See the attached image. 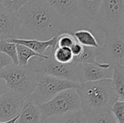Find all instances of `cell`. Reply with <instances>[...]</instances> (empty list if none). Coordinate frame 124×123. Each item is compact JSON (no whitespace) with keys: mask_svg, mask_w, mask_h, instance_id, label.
<instances>
[{"mask_svg":"<svg viewBox=\"0 0 124 123\" xmlns=\"http://www.w3.org/2000/svg\"><path fill=\"white\" fill-rule=\"evenodd\" d=\"M36 72L28 65L20 66L11 65L0 70V79L9 90L16 92L25 99L28 98L34 88Z\"/></svg>","mask_w":124,"mask_h":123,"instance_id":"4","label":"cell"},{"mask_svg":"<svg viewBox=\"0 0 124 123\" xmlns=\"http://www.w3.org/2000/svg\"><path fill=\"white\" fill-rule=\"evenodd\" d=\"M1 0H0V2H1Z\"/></svg>","mask_w":124,"mask_h":123,"instance_id":"31","label":"cell"},{"mask_svg":"<svg viewBox=\"0 0 124 123\" xmlns=\"http://www.w3.org/2000/svg\"><path fill=\"white\" fill-rule=\"evenodd\" d=\"M23 39L46 41L62 33H70L68 23L45 0H29L16 12Z\"/></svg>","mask_w":124,"mask_h":123,"instance_id":"1","label":"cell"},{"mask_svg":"<svg viewBox=\"0 0 124 123\" xmlns=\"http://www.w3.org/2000/svg\"><path fill=\"white\" fill-rule=\"evenodd\" d=\"M29 0H1L0 3L7 10L16 13Z\"/></svg>","mask_w":124,"mask_h":123,"instance_id":"25","label":"cell"},{"mask_svg":"<svg viewBox=\"0 0 124 123\" xmlns=\"http://www.w3.org/2000/svg\"><path fill=\"white\" fill-rule=\"evenodd\" d=\"M41 115L39 106L25 99L16 123H41Z\"/></svg>","mask_w":124,"mask_h":123,"instance_id":"15","label":"cell"},{"mask_svg":"<svg viewBox=\"0 0 124 123\" xmlns=\"http://www.w3.org/2000/svg\"><path fill=\"white\" fill-rule=\"evenodd\" d=\"M25 98L11 90L0 97V122H7L17 116L25 103Z\"/></svg>","mask_w":124,"mask_h":123,"instance_id":"10","label":"cell"},{"mask_svg":"<svg viewBox=\"0 0 124 123\" xmlns=\"http://www.w3.org/2000/svg\"><path fill=\"white\" fill-rule=\"evenodd\" d=\"M22 38L21 26L15 12L7 10L0 3V41Z\"/></svg>","mask_w":124,"mask_h":123,"instance_id":"11","label":"cell"},{"mask_svg":"<svg viewBox=\"0 0 124 123\" xmlns=\"http://www.w3.org/2000/svg\"><path fill=\"white\" fill-rule=\"evenodd\" d=\"M16 49H17L18 65L20 66L28 65L29 61L34 57H37L39 59H46L49 57V55L39 54L33 51L31 49L21 44H16Z\"/></svg>","mask_w":124,"mask_h":123,"instance_id":"19","label":"cell"},{"mask_svg":"<svg viewBox=\"0 0 124 123\" xmlns=\"http://www.w3.org/2000/svg\"><path fill=\"white\" fill-rule=\"evenodd\" d=\"M112 65L108 63H78L80 83L111 79L113 75Z\"/></svg>","mask_w":124,"mask_h":123,"instance_id":"9","label":"cell"},{"mask_svg":"<svg viewBox=\"0 0 124 123\" xmlns=\"http://www.w3.org/2000/svg\"><path fill=\"white\" fill-rule=\"evenodd\" d=\"M11 65H12V62L11 59L7 55L0 53V70Z\"/></svg>","mask_w":124,"mask_h":123,"instance_id":"27","label":"cell"},{"mask_svg":"<svg viewBox=\"0 0 124 123\" xmlns=\"http://www.w3.org/2000/svg\"><path fill=\"white\" fill-rule=\"evenodd\" d=\"M102 0H77L78 10V29H89L92 30L99 42L101 41L100 38L96 33L94 29V22L99 10Z\"/></svg>","mask_w":124,"mask_h":123,"instance_id":"12","label":"cell"},{"mask_svg":"<svg viewBox=\"0 0 124 123\" xmlns=\"http://www.w3.org/2000/svg\"><path fill=\"white\" fill-rule=\"evenodd\" d=\"M53 51L49 49L46 53L49 57L46 59L34 57L31 59L28 65L36 73L52 76L80 83L78 64H62L56 62L53 57ZM81 84V83H80Z\"/></svg>","mask_w":124,"mask_h":123,"instance_id":"6","label":"cell"},{"mask_svg":"<svg viewBox=\"0 0 124 123\" xmlns=\"http://www.w3.org/2000/svg\"><path fill=\"white\" fill-rule=\"evenodd\" d=\"M110 112L113 115L116 123H124V101L117 100L112 105Z\"/></svg>","mask_w":124,"mask_h":123,"instance_id":"24","label":"cell"},{"mask_svg":"<svg viewBox=\"0 0 124 123\" xmlns=\"http://www.w3.org/2000/svg\"><path fill=\"white\" fill-rule=\"evenodd\" d=\"M99 53L100 49L84 46L82 52L78 56L73 57L72 63H97V57Z\"/></svg>","mask_w":124,"mask_h":123,"instance_id":"20","label":"cell"},{"mask_svg":"<svg viewBox=\"0 0 124 123\" xmlns=\"http://www.w3.org/2000/svg\"><path fill=\"white\" fill-rule=\"evenodd\" d=\"M83 48L84 46H81V44H79L78 42H76L71 47H70V50L71 52L73 54V57H77L83 51Z\"/></svg>","mask_w":124,"mask_h":123,"instance_id":"28","label":"cell"},{"mask_svg":"<svg viewBox=\"0 0 124 123\" xmlns=\"http://www.w3.org/2000/svg\"><path fill=\"white\" fill-rule=\"evenodd\" d=\"M72 36L76 42L85 47L100 49L101 44L94 33L89 29H78L73 31Z\"/></svg>","mask_w":124,"mask_h":123,"instance_id":"16","label":"cell"},{"mask_svg":"<svg viewBox=\"0 0 124 123\" xmlns=\"http://www.w3.org/2000/svg\"><path fill=\"white\" fill-rule=\"evenodd\" d=\"M54 60L62 64H70L73 62V56L70 48L56 47L53 52Z\"/></svg>","mask_w":124,"mask_h":123,"instance_id":"22","label":"cell"},{"mask_svg":"<svg viewBox=\"0 0 124 123\" xmlns=\"http://www.w3.org/2000/svg\"><path fill=\"white\" fill-rule=\"evenodd\" d=\"M18 117H19V115L17 116H16L15 118H13V119H12V120H10L9 121H7V122H0V123H16L17 119H18Z\"/></svg>","mask_w":124,"mask_h":123,"instance_id":"30","label":"cell"},{"mask_svg":"<svg viewBox=\"0 0 124 123\" xmlns=\"http://www.w3.org/2000/svg\"><path fill=\"white\" fill-rule=\"evenodd\" d=\"M81 101V110L86 117L102 112L110 111L118 100L111 79L81 83L76 89Z\"/></svg>","mask_w":124,"mask_h":123,"instance_id":"2","label":"cell"},{"mask_svg":"<svg viewBox=\"0 0 124 123\" xmlns=\"http://www.w3.org/2000/svg\"><path fill=\"white\" fill-rule=\"evenodd\" d=\"M113 86L118 100L124 101V67L115 65L113 66Z\"/></svg>","mask_w":124,"mask_h":123,"instance_id":"17","label":"cell"},{"mask_svg":"<svg viewBox=\"0 0 124 123\" xmlns=\"http://www.w3.org/2000/svg\"><path fill=\"white\" fill-rule=\"evenodd\" d=\"M94 29L101 40L107 33L124 30V0H102Z\"/></svg>","mask_w":124,"mask_h":123,"instance_id":"3","label":"cell"},{"mask_svg":"<svg viewBox=\"0 0 124 123\" xmlns=\"http://www.w3.org/2000/svg\"><path fill=\"white\" fill-rule=\"evenodd\" d=\"M41 121L52 117H57L81 110V101L76 89L62 91L51 100L38 105Z\"/></svg>","mask_w":124,"mask_h":123,"instance_id":"7","label":"cell"},{"mask_svg":"<svg viewBox=\"0 0 124 123\" xmlns=\"http://www.w3.org/2000/svg\"><path fill=\"white\" fill-rule=\"evenodd\" d=\"M76 40L71 33H65L57 36V47L70 48L76 43Z\"/></svg>","mask_w":124,"mask_h":123,"instance_id":"26","label":"cell"},{"mask_svg":"<svg viewBox=\"0 0 124 123\" xmlns=\"http://www.w3.org/2000/svg\"><path fill=\"white\" fill-rule=\"evenodd\" d=\"M86 123H116L110 111L92 115L86 118Z\"/></svg>","mask_w":124,"mask_h":123,"instance_id":"23","label":"cell"},{"mask_svg":"<svg viewBox=\"0 0 124 123\" xmlns=\"http://www.w3.org/2000/svg\"><path fill=\"white\" fill-rule=\"evenodd\" d=\"M86 116L80 110L73 113L57 117H52L43 120L41 123H86Z\"/></svg>","mask_w":124,"mask_h":123,"instance_id":"18","label":"cell"},{"mask_svg":"<svg viewBox=\"0 0 124 123\" xmlns=\"http://www.w3.org/2000/svg\"><path fill=\"white\" fill-rule=\"evenodd\" d=\"M57 36L54 37L51 39L46 41H40L36 39H23V38H16L8 40V41L14 43L15 44L23 45L33 51L39 54H46L48 50L51 49L53 51L57 47Z\"/></svg>","mask_w":124,"mask_h":123,"instance_id":"14","label":"cell"},{"mask_svg":"<svg viewBox=\"0 0 124 123\" xmlns=\"http://www.w3.org/2000/svg\"><path fill=\"white\" fill-rule=\"evenodd\" d=\"M69 25L70 33L77 30L79 16L77 0H45Z\"/></svg>","mask_w":124,"mask_h":123,"instance_id":"13","label":"cell"},{"mask_svg":"<svg viewBox=\"0 0 124 123\" xmlns=\"http://www.w3.org/2000/svg\"><path fill=\"white\" fill-rule=\"evenodd\" d=\"M97 62L124 67V30L105 33Z\"/></svg>","mask_w":124,"mask_h":123,"instance_id":"8","label":"cell"},{"mask_svg":"<svg viewBox=\"0 0 124 123\" xmlns=\"http://www.w3.org/2000/svg\"><path fill=\"white\" fill-rule=\"evenodd\" d=\"M8 90H9V89H8V88L7 87V86L5 85L4 82L2 80L0 79V97H1L6 91H7Z\"/></svg>","mask_w":124,"mask_h":123,"instance_id":"29","label":"cell"},{"mask_svg":"<svg viewBox=\"0 0 124 123\" xmlns=\"http://www.w3.org/2000/svg\"><path fill=\"white\" fill-rule=\"evenodd\" d=\"M0 53H2L9 57L11 59L13 65H18L17 49L15 43L6 40L0 41Z\"/></svg>","mask_w":124,"mask_h":123,"instance_id":"21","label":"cell"},{"mask_svg":"<svg viewBox=\"0 0 124 123\" xmlns=\"http://www.w3.org/2000/svg\"><path fill=\"white\" fill-rule=\"evenodd\" d=\"M79 86V83L36 73L33 91L27 99L39 105L51 100L62 91L77 89Z\"/></svg>","mask_w":124,"mask_h":123,"instance_id":"5","label":"cell"}]
</instances>
